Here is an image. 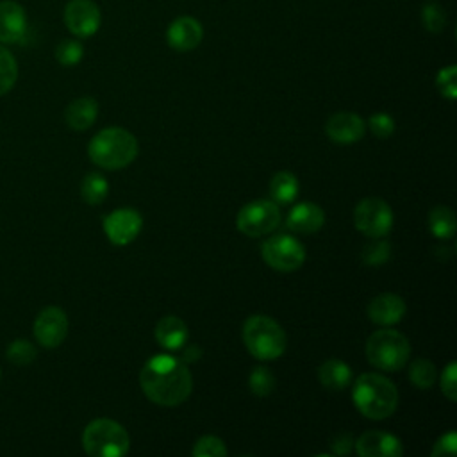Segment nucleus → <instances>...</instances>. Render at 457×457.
I'll return each instance as SVG.
<instances>
[{"label": "nucleus", "instance_id": "f257e3e1", "mask_svg": "<svg viewBox=\"0 0 457 457\" xmlns=\"http://www.w3.org/2000/svg\"><path fill=\"white\" fill-rule=\"evenodd\" d=\"M139 384L146 398L162 407L180 405L193 389L186 362L168 353H157L145 362L139 371Z\"/></svg>", "mask_w": 457, "mask_h": 457}, {"label": "nucleus", "instance_id": "f03ea898", "mask_svg": "<svg viewBox=\"0 0 457 457\" xmlns=\"http://www.w3.org/2000/svg\"><path fill=\"white\" fill-rule=\"evenodd\" d=\"M352 398L359 412L370 420H386L398 407L396 386L378 373H362L357 377Z\"/></svg>", "mask_w": 457, "mask_h": 457}, {"label": "nucleus", "instance_id": "7ed1b4c3", "mask_svg": "<svg viewBox=\"0 0 457 457\" xmlns=\"http://www.w3.org/2000/svg\"><path fill=\"white\" fill-rule=\"evenodd\" d=\"M137 139L121 127H107L96 132L87 146L89 159L104 170L129 166L137 155Z\"/></svg>", "mask_w": 457, "mask_h": 457}, {"label": "nucleus", "instance_id": "20e7f679", "mask_svg": "<svg viewBox=\"0 0 457 457\" xmlns=\"http://www.w3.org/2000/svg\"><path fill=\"white\" fill-rule=\"evenodd\" d=\"M243 341L246 350L261 361L278 359L286 350V332L270 316L253 314L243 325Z\"/></svg>", "mask_w": 457, "mask_h": 457}, {"label": "nucleus", "instance_id": "39448f33", "mask_svg": "<svg viewBox=\"0 0 457 457\" xmlns=\"http://www.w3.org/2000/svg\"><path fill=\"white\" fill-rule=\"evenodd\" d=\"M82 446L91 457H121L129 452V432L114 420H93L82 432Z\"/></svg>", "mask_w": 457, "mask_h": 457}, {"label": "nucleus", "instance_id": "423d86ee", "mask_svg": "<svg viewBox=\"0 0 457 457\" xmlns=\"http://www.w3.org/2000/svg\"><path fill=\"white\" fill-rule=\"evenodd\" d=\"M366 357L371 366L382 371H396L411 357L409 339L393 328H380L366 341Z\"/></svg>", "mask_w": 457, "mask_h": 457}, {"label": "nucleus", "instance_id": "0eeeda50", "mask_svg": "<svg viewBox=\"0 0 457 457\" xmlns=\"http://www.w3.org/2000/svg\"><path fill=\"white\" fill-rule=\"evenodd\" d=\"M280 223V209L273 200H253L237 212L236 225L248 237H259L275 230Z\"/></svg>", "mask_w": 457, "mask_h": 457}, {"label": "nucleus", "instance_id": "6e6552de", "mask_svg": "<svg viewBox=\"0 0 457 457\" xmlns=\"http://www.w3.org/2000/svg\"><path fill=\"white\" fill-rule=\"evenodd\" d=\"M261 255L270 268L289 273L303 264L305 248L296 237L289 234H277L262 243Z\"/></svg>", "mask_w": 457, "mask_h": 457}, {"label": "nucleus", "instance_id": "1a4fd4ad", "mask_svg": "<svg viewBox=\"0 0 457 457\" xmlns=\"http://www.w3.org/2000/svg\"><path fill=\"white\" fill-rule=\"evenodd\" d=\"M353 223L359 232L368 237H382L393 227V211L391 207L377 196L362 198L353 209Z\"/></svg>", "mask_w": 457, "mask_h": 457}, {"label": "nucleus", "instance_id": "9d476101", "mask_svg": "<svg viewBox=\"0 0 457 457\" xmlns=\"http://www.w3.org/2000/svg\"><path fill=\"white\" fill-rule=\"evenodd\" d=\"M143 218L132 207H120L104 218L105 236L112 245L125 246L134 241L141 230Z\"/></svg>", "mask_w": 457, "mask_h": 457}, {"label": "nucleus", "instance_id": "9b49d317", "mask_svg": "<svg viewBox=\"0 0 457 457\" xmlns=\"http://www.w3.org/2000/svg\"><path fill=\"white\" fill-rule=\"evenodd\" d=\"M100 9L93 0H70L64 7V23L77 37H89L100 27Z\"/></svg>", "mask_w": 457, "mask_h": 457}, {"label": "nucleus", "instance_id": "f8f14e48", "mask_svg": "<svg viewBox=\"0 0 457 457\" xmlns=\"http://www.w3.org/2000/svg\"><path fill=\"white\" fill-rule=\"evenodd\" d=\"M68 334V318L61 307H45L34 320L36 341L45 348L59 346Z\"/></svg>", "mask_w": 457, "mask_h": 457}, {"label": "nucleus", "instance_id": "ddd939ff", "mask_svg": "<svg viewBox=\"0 0 457 457\" xmlns=\"http://www.w3.org/2000/svg\"><path fill=\"white\" fill-rule=\"evenodd\" d=\"M366 132L364 120L348 111L332 114L325 123V134L337 145H352L359 141Z\"/></svg>", "mask_w": 457, "mask_h": 457}, {"label": "nucleus", "instance_id": "4468645a", "mask_svg": "<svg viewBox=\"0 0 457 457\" xmlns=\"http://www.w3.org/2000/svg\"><path fill=\"white\" fill-rule=\"evenodd\" d=\"M202 37H204V27L193 16L175 18L166 30V41L177 52H189L196 48Z\"/></svg>", "mask_w": 457, "mask_h": 457}, {"label": "nucleus", "instance_id": "2eb2a0df", "mask_svg": "<svg viewBox=\"0 0 457 457\" xmlns=\"http://www.w3.org/2000/svg\"><path fill=\"white\" fill-rule=\"evenodd\" d=\"M355 450L361 457H400L403 453L402 441L382 430H368L355 441Z\"/></svg>", "mask_w": 457, "mask_h": 457}, {"label": "nucleus", "instance_id": "dca6fc26", "mask_svg": "<svg viewBox=\"0 0 457 457\" xmlns=\"http://www.w3.org/2000/svg\"><path fill=\"white\" fill-rule=\"evenodd\" d=\"M27 34V14L18 2H0V41L20 43Z\"/></svg>", "mask_w": 457, "mask_h": 457}, {"label": "nucleus", "instance_id": "f3484780", "mask_svg": "<svg viewBox=\"0 0 457 457\" xmlns=\"http://www.w3.org/2000/svg\"><path fill=\"white\" fill-rule=\"evenodd\" d=\"M407 305L402 296L395 293H382L368 303V318L377 325H395L405 316Z\"/></svg>", "mask_w": 457, "mask_h": 457}, {"label": "nucleus", "instance_id": "a211bd4d", "mask_svg": "<svg viewBox=\"0 0 457 457\" xmlns=\"http://www.w3.org/2000/svg\"><path fill=\"white\" fill-rule=\"evenodd\" d=\"M325 223V212L320 205L311 202L296 204L286 220V227L298 234H312L318 232Z\"/></svg>", "mask_w": 457, "mask_h": 457}, {"label": "nucleus", "instance_id": "6ab92c4d", "mask_svg": "<svg viewBox=\"0 0 457 457\" xmlns=\"http://www.w3.org/2000/svg\"><path fill=\"white\" fill-rule=\"evenodd\" d=\"M154 336L157 343L166 350H180L187 341V325L179 316L168 314L161 318L155 325Z\"/></svg>", "mask_w": 457, "mask_h": 457}, {"label": "nucleus", "instance_id": "aec40b11", "mask_svg": "<svg viewBox=\"0 0 457 457\" xmlns=\"http://www.w3.org/2000/svg\"><path fill=\"white\" fill-rule=\"evenodd\" d=\"M98 114V104L93 96H80L68 104L64 111V120L70 129L73 130H86L89 129Z\"/></svg>", "mask_w": 457, "mask_h": 457}, {"label": "nucleus", "instance_id": "412c9836", "mask_svg": "<svg viewBox=\"0 0 457 457\" xmlns=\"http://www.w3.org/2000/svg\"><path fill=\"white\" fill-rule=\"evenodd\" d=\"M318 380L325 389L341 391L352 382V370L339 359H327L318 368Z\"/></svg>", "mask_w": 457, "mask_h": 457}, {"label": "nucleus", "instance_id": "4be33fe9", "mask_svg": "<svg viewBox=\"0 0 457 457\" xmlns=\"http://www.w3.org/2000/svg\"><path fill=\"white\" fill-rule=\"evenodd\" d=\"M298 179L291 171H277L270 180V195L275 204H291L298 196Z\"/></svg>", "mask_w": 457, "mask_h": 457}, {"label": "nucleus", "instance_id": "5701e85b", "mask_svg": "<svg viewBox=\"0 0 457 457\" xmlns=\"http://www.w3.org/2000/svg\"><path fill=\"white\" fill-rule=\"evenodd\" d=\"M455 214L446 205H437L428 212V228L437 239H450L455 234Z\"/></svg>", "mask_w": 457, "mask_h": 457}, {"label": "nucleus", "instance_id": "b1692460", "mask_svg": "<svg viewBox=\"0 0 457 457\" xmlns=\"http://www.w3.org/2000/svg\"><path fill=\"white\" fill-rule=\"evenodd\" d=\"M109 193V184L105 180V177L102 173H87L84 179H82V184H80V195L84 198L86 204L89 205H98L105 200Z\"/></svg>", "mask_w": 457, "mask_h": 457}, {"label": "nucleus", "instance_id": "393cba45", "mask_svg": "<svg viewBox=\"0 0 457 457\" xmlns=\"http://www.w3.org/2000/svg\"><path fill=\"white\" fill-rule=\"evenodd\" d=\"M437 370L432 361L425 357H418L412 361L409 366V380L418 387V389H430L436 382Z\"/></svg>", "mask_w": 457, "mask_h": 457}, {"label": "nucleus", "instance_id": "a878e982", "mask_svg": "<svg viewBox=\"0 0 457 457\" xmlns=\"http://www.w3.org/2000/svg\"><path fill=\"white\" fill-rule=\"evenodd\" d=\"M18 79V64L12 54L0 46V95H5L12 89L14 82Z\"/></svg>", "mask_w": 457, "mask_h": 457}, {"label": "nucleus", "instance_id": "bb28decb", "mask_svg": "<svg viewBox=\"0 0 457 457\" xmlns=\"http://www.w3.org/2000/svg\"><path fill=\"white\" fill-rule=\"evenodd\" d=\"M248 386L255 396H268L275 389V375L266 366H257L248 377Z\"/></svg>", "mask_w": 457, "mask_h": 457}, {"label": "nucleus", "instance_id": "cd10ccee", "mask_svg": "<svg viewBox=\"0 0 457 457\" xmlns=\"http://www.w3.org/2000/svg\"><path fill=\"white\" fill-rule=\"evenodd\" d=\"M7 359L16 366H27L37 357L36 346L29 339H14L5 352Z\"/></svg>", "mask_w": 457, "mask_h": 457}, {"label": "nucleus", "instance_id": "c85d7f7f", "mask_svg": "<svg viewBox=\"0 0 457 457\" xmlns=\"http://www.w3.org/2000/svg\"><path fill=\"white\" fill-rule=\"evenodd\" d=\"M378 239V237H377ZM391 257V245L387 241H370L361 250V259L368 266H380Z\"/></svg>", "mask_w": 457, "mask_h": 457}, {"label": "nucleus", "instance_id": "c756f323", "mask_svg": "<svg viewBox=\"0 0 457 457\" xmlns=\"http://www.w3.org/2000/svg\"><path fill=\"white\" fill-rule=\"evenodd\" d=\"M84 55V46L77 39H62L55 46V59L62 66H75Z\"/></svg>", "mask_w": 457, "mask_h": 457}, {"label": "nucleus", "instance_id": "7c9ffc66", "mask_svg": "<svg viewBox=\"0 0 457 457\" xmlns=\"http://www.w3.org/2000/svg\"><path fill=\"white\" fill-rule=\"evenodd\" d=\"M195 457H223L227 455L225 443L216 436H202L193 446Z\"/></svg>", "mask_w": 457, "mask_h": 457}, {"label": "nucleus", "instance_id": "2f4dec72", "mask_svg": "<svg viewBox=\"0 0 457 457\" xmlns=\"http://www.w3.org/2000/svg\"><path fill=\"white\" fill-rule=\"evenodd\" d=\"M421 21L428 32L439 34L446 25V14L439 4H425L421 9Z\"/></svg>", "mask_w": 457, "mask_h": 457}, {"label": "nucleus", "instance_id": "473e14b6", "mask_svg": "<svg viewBox=\"0 0 457 457\" xmlns=\"http://www.w3.org/2000/svg\"><path fill=\"white\" fill-rule=\"evenodd\" d=\"M436 86L445 98L453 100L457 96V66L450 64L441 68L436 77Z\"/></svg>", "mask_w": 457, "mask_h": 457}, {"label": "nucleus", "instance_id": "72a5a7b5", "mask_svg": "<svg viewBox=\"0 0 457 457\" xmlns=\"http://www.w3.org/2000/svg\"><path fill=\"white\" fill-rule=\"evenodd\" d=\"M368 125H370L371 132L380 139H386L395 132V120L387 112L371 114L368 120Z\"/></svg>", "mask_w": 457, "mask_h": 457}, {"label": "nucleus", "instance_id": "f704fd0d", "mask_svg": "<svg viewBox=\"0 0 457 457\" xmlns=\"http://www.w3.org/2000/svg\"><path fill=\"white\" fill-rule=\"evenodd\" d=\"M441 391L450 402L457 400V364L453 361L443 370Z\"/></svg>", "mask_w": 457, "mask_h": 457}, {"label": "nucleus", "instance_id": "c9c22d12", "mask_svg": "<svg viewBox=\"0 0 457 457\" xmlns=\"http://www.w3.org/2000/svg\"><path fill=\"white\" fill-rule=\"evenodd\" d=\"M457 452V434L455 432H448L445 436H441L432 448V457H452Z\"/></svg>", "mask_w": 457, "mask_h": 457}, {"label": "nucleus", "instance_id": "e433bc0d", "mask_svg": "<svg viewBox=\"0 0 457 457\" xmlns=\"http://www.w3.org/2000/svg\"><path fill=\"white\" fill-rule=\"evenodd\" d=\"M330 446H332V452H334L336 455H348L350 450H352V446H353V439H352V436H350L348 432H345V434L341 432V434H337V436L332 439Z\"/></svg>", "mask_w": 457, "mask_h": 457}, {"label": "nucleus", "instance_id": "4c0bfd02", "mask_svg": "<svg viewBox=\"0 0 457 457\" xmlns=\"http://www.w3.org/2000/svg\"><path fill=\"white\" fill-rule=\"evenodd\" d=\"M0 377H2V371H0Z\"/></svg>", "mask_w": 457, "mask_h": 457}]
</instances>
